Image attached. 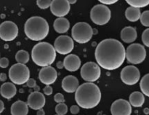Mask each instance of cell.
<instances>
[{
	"label": "cell",
	"mask_w": 149,
	"mask_h": 115,
	"mask_svg": "<svg viewBox=\"0 0 149 115\" xmlns=\"http://www.w3.org/2000/svg\"><path fill=\"white\" fill-rule=\"evenodd\" d=\"M54 100L56 103H65V98L62 93H57L54 96Z\"/></svg>",
	"instance_id": "32"
},
{
	"label": "cell",
	"mask_w": 149,
	"mask_h": 115,
	"mask_svg": "<svg viewBox=\"0 0 149 115\" xmlns=\"http://www.w3.org/2000/svg\"><path fill=\"white\" fill-rule=\"evenodd\" d=\"M101 70L97 63L89 61L81 68V77L87 82L93 83L100 77Z\"/></svg>",
	"instance_id": "9"
},
{
	"label": "cell",
	"mask_w": 149,
	"mask_h": 115,
	"mask_svg": "<svg viewBox=\"0 0 149 115\" xmlns=\"http://www.w3.org/2000/svg\"><path fill=\"white\" fill-rule=\"evenodd\" d=\"M126 49L119 40L106 39L97 45L95 52L97 65L109 71L117 69L124 63Z\"/></svg>",
	"instance_id": "1"
},
{
	"label": "cell",
	"mask_w": 149,
	"mask_h": 115,
	"mask_svg": "<svg viewBox=\"0 0 149 115\" xmlns=\"http://www.w3.org/2000/svg\"><path fill=\"white\" fill-rule=\"evenodd\" d=\"M70 111H71V113L72 114H78L79 113L80 107L78 105H73V106H71V108H70Z\"/></svg>",
	"instance_id": "34"
},
{
	"label": "cell",
	"mask_w": 149,
	"mask_h": 115,
	"mask_svg": "<svg viewBox=\"0 0 149 115\" xmlns=\"http://www.w3.org/2000/svg\"><path fill=\"white\" fill-rule=\"evenodd\" d=\"M9 66V60L7 58H0V67L2 68H7Z\"/></svg>",
	"instance_id": "33"
},
{
	"label": "cell",
	"mask_w": 149,
	"mask_h": 115,
	"mask_svg": "<svg viewBox=\"0 0 149 115\" xmlns=\"http://www.w3.org/2000/svg\"><path fill=\"white\" fill-rule=\"evenodd\" d=\"M58 78V73L55 68L49 66L43 67L39 73V79L41 82L46 85H50L56 81Z\"/></svg>",
	"instance_id": "15"
},
{
	"label": "cell",
	"mask_w": 149,
	"mask_h": 115,
	"mask_svg": "<svg viewBox=\"0 0 149 115\" xmlns=\"http://www.w3.org/2000/svg\"><path fill=\"white\" fill-rule=\"evenodd\" d=\"M9 77L12 83L21 85L30 79V70L24 64L15 63L9 69Z\"/></svg>",
	"instance_id": "6"
},
{
	"label": "cell",
	"mask_w": 149,
	"mask_h": 115,
	"mask_svg": "<svg viewBox=\"0 0 149 115\" xmlns=\"http://www.w3.org/2000/svg\"><path fill=\"white\" fill-rule=\"evenodd\" d=\"M111 17V12L106 5L100 4L95 5L90 10V19L98 26H103L109 22Z\"/></svg>",
	"instance_id": "7"
},
{
	"label": "cell",
	"mask_w": 149,
	"mask_h": 115,
	"mask_svg": "<svg viewBox=\"0 0 149 115\" xmlns=\"http://www.w3.org/2000/svg\"><path fill=\"white\" fill-rule=\"evenodd\" d=\"M76 2H77V1H76V0H69V1H68V3H69L70 5H71V4H75Z\"/></svg>",
	"instance_id": "42"
},
{
	"label": "cell",
	"mask_w": 149,
	"mask_h": 115,
	"mask_svg": "<svg viewBox=\"0 0 149 115\" xmlns=\"http://www.w3.org/2000/svg\"><path fill=\"white\" fill-rule=\"evenodd\" d=\"M29 59H30L29 54L26 50L21 49V50L17 51V53L15 54V60L17 62V63L26 65L29 61Z\"/></svg>",
	"instance_id": "25"
},
{
	"label": "cell",
	"mask_w": 149,
	"mask_h": 115,
	"mask_svg": "<svg viewBox=\"0 0 149 115\" xmlns=\"http://www.w3.org/2000/svg\"><path fill=\"white\" fill-rule=\"evenodd\" d=\"M122 40L125 43H132L138 37L136 29L132 26H127L122 30L120 33Z\"/></svg>",
	"instance_id": "19"
},
{
	"label": "cell",
	"mask_w": 149,
	"mask_h": 115,
	"mask_svg": "<svg viewBox=\"0 0 149 115\" xmlns=\"http://www.w3.org/2000/svg\"><path fill=\"white\" fill-rule=\"evenodd\" d=\"M4 102H3L1 100H0V114L2 113L3 111H4Z\"/></svg>",
	"instance_id": "40"
},
{
	"label": "cell",
	"mask_w": 149,
	"mask_h": 115,
	"mask_svg": "<svg viewBox=\"0 0 149 115\" xmlns=\"http://www.w3.org/2000/svg\"><path fill=\"white\" fill-rule=\"evenodd\" d=\"M18 35V27L13 21H4L0 24V38L5 42L13 41Z\"/></svg>",
	"instance_id": "12"
},
{
	"label": "cell",
	"mask_w": 149,
	"mask_h": 115,
	"mask_svg": "<svg viewBox=\"0 0 149 115\" xmlns=\"http://www.w3.org/2000/svg\"><path fill=\"white\" fill-rule=\"evenodd\" d=\"M142 42L145 46L149 47V28L146 29L142 33Z\"/></svg>",
	"instance_id": "31"
},
{
	"label": "cell",
	"mask_w": 149,
	"mask_h": 115,
	"mask_svg": "<svg viewBox=\"0 0 149 115\" xmlns=\"http://www.w3.org/2000/svg\"><path fill=\"white\" fill-rule=\"evenodd\" d=\"M53 47L55 52L61 55H68L74 49V40L67 35H62L55 39Z\"/></svg>",
	"instance_id": "10"
},
{
	"label": "cell",
	"mask_w": 149,
	"mask_h": 115,
	"mask_svg": "<svg viewBox=\"0 0 149 115\" xmlns=\"http://www.w3.org/2000/svg\"><path fill=\"white\" fill-rule=\"evenodd\" d=\"M71 10L67 0H53L50 5V11L52 15L58 17H64L69 13Z\"/></svg>",
	"instance_id": "13"
},
{
	"label": "cell",
	"mask_w": 149,
	"mask_h": 115,
	"mask_svg": "<svg viewBox=\"0 0 149 115\" xmlns=\"http://www.w3.org/2000/svg\"><path fill=\"white\" fill-rule=\"evenodd\" d=\"M36 114L37 115H45V111H44L43 109H39V110H37V113H36Z\"/></svg>",
	"instance_id": "41"
},
{
	"label": "cell",
	"mask_w": 149,
	"mask_h": 115,
	"mask_svg": "<svg viewBox=\"0 0 149 115\" xmlns=\"http://www.w3.org/2000/svg\"><path fill=\"white\" fill-rule=\"evenodd\" d=\"M55 112L58 115H65L68 112V106L65 103H58L55 106Z\"/></svg>",
	"instance_id": "28"
},
{
	"label": "cell",
	"mask_w": 149,
	"mask_h": 115,
	"mask_svg": "<svg viewBox=\"0 0 149 115\" xmlns=\"http://www.w3.org/2000/svg\"><path fill=\"white\" fill-rule=\"evenodd\" d=\"M111 112L112 115H130L132 106L125 99H118L111 104Z\"/></svg>",
	"instance_id": "14"
},
{
	"label": "cell",
	"mask_w": 149,
	"mask_h": 115,
	"mask_svg": "<svg viewBox=\"0 0 149 115\" xmlns=\"http://www.w3.org/2000/svg\"><path fill=\"white\" fill-rule=\"evenodd\" d=\"M56 58V52L51 44L39 42L33 46L31 50V58L35 64L41 67L49 66Z\"/></svg>",
	"instance_id": "4"
},
{
	"label": "cell",
	"mask_w": 149,
	"mask_h": 115,
	"mask_svg": "<svg viewBox=\"0 0 149 115\" xmlns=\"http://www.w3.org/2000/svg\"><path fill=\"white\" fill-rule=\"evenodd\" d=\"M100 2L104 4H107V5H110V4H115L117 2V0H100Z\"/></svg>",
	"instance_id": "37"
},
{
	"label": "cell",
	"mask_w": 149,
	"mask_h": 115,
	"mask_svg": "<svg viewBox=\"0 0 149 115\" xmlns=\"http://www.w3.org/2000/svg\"><path fill=\"white\" fill-rule=\"evenodd\" d=\"M140 20H141V23L143 26H146V27H149V10L144 11L141 14Z\"/></svg>",
	"instance_id": "29"
},
{
	"label": "cell",
	"mask_w": 149,
	"mask_h": 115,
	"mask_svg": "<svg viewBox=\"0 0 149 115\" xmlns=\"http://www.w3.org/2000/svg\"><path fill=\"white\" fill-rule=\"evenodd\" d=\"M129 103L134 107H141L145 102L144 95L141 92H133L129 97Z\"/></svg>",
	"instance_id": "23"
},
{
	"label": "cell",
	"mask_w": 149,
	"mask_h": 115,
	"mask_svg": "<svg viewBox=\"0 0 149 115\" xmlns=\"http://www.w3.org/2000/svg\"><path fill=\"white\" fill-rule=\"evenodd\" d=\"M17 93L16 86L12 82H5L0 87V94L6 99H11Z\"/></svg>",
	"instance_id": "20"
},
{
	"label": "cell",
	"mask_w": 149,
	"mask_h": 115,
	"mask_svg": "<svg viewBox=\"0 0 149 115\" xmlns=\"http://www.w3.org/2000/svg\"><path fill=\"white\" fill-rule=\"evenodd\" d=\"M72 39L79 44L87 43L93 36V29L89 23L79 22L71 29Z\"/></svg>",
	"instance_id": "5"
},
{
	"label": "cell",
	"mask_w": 149,
	"mask_h": 115,
	"mask_svg": "<svg viewBox=\"0 0 149 115\" xmlns=\"http://www.w3.org/2000/svg\"><path fill=\"white\" fill-rule=\"evenodd\" d=\"M53 27L57 33H65L69 30L70 22L65 17H58L54 21Z\"/></svg>",
	"instance_id": "22"
},
{
	"label": "cell",
	"mask_w": 149,
	"mask_h": 115,
	"mask_svg": "<svg viewBox=\"0 0 149 115\" xmlns=\"http://www.w3.org/2000/svg\"><path fill=\"white\" fill-rule=\"evenodd\" d=\"M120 77L122 81L127 85H134L140 80L141 73L137 67L134 66H127L122 68Z\"/></svg>",
	"instance_id": "11"
},
{
	"label": "cell",
	"mask_w": 149,
	"mask_h": 115,
	"mask_svg": "<svg viewBox=\"0 0 149 115\" xmlns=\"http://www.w3.org/2000/svg\"><path fill=\"white\" fill-rule=\"evenodd\" d=\"M49 30L47 21L39 16L31 17L25 23V33L26 36L32 41L39 42L43 40L47 36Z\"/></svg>",
	"instance_id": "3"
},
{
	"label": "cell",
	"mask_w": 149,
	"mask_h": 115,
	"mask_svg": "<svg viewBox=\"0 0 149 115\" xmlns=\"http://www.w3.org/2000/svg\"><path fill=\"white\" fill-rule=\"evenodd\" d=\"M141 15V10L138 8L129 7L127 8L126 11H125V17L130 22L138 21V20H140Z\"/></svg>",
	"instance_id": "24"
},
{
	"label": "cell",
	"mask_w": 149,
	"mask_h": 115,
	"mask_svg": "<svg viewBox=\"0 0 149 115\" xmlns=\"http://www.w3.org/2000/svg\"><path fill=\"white\" fill-rule=\"evenodd\" d=\"M57 66V68H58L59 69H61V68H64V64L63 61H58L56 64Z\"/></svg>",
	"instance_id": "39"
},
{
	"label": "cell",
	"mask_w": 149,
	"mask_h": 115,
	"mask_svg": "<svg viewBox=\"0 0 149 115\" xmlns=\"http://www.w3.org/2000/svg\"><path fill=\"white\" fill-rule=\"evenodd\" d=\"M43 92L46 95H52L53 90L50 85H46L43 88Z\"/></svg>",
	"instance_id": "35"
},
{
	"label": "cell",
	"mask_w": 149,
	"mask_h": 115,
	"mask_svg": "<svg viewBox=\"0 0 149 115\" xmlns=\"http://www.w3.org/2000/svg\"><path fill=\"white\" fill-rule=\"evenodd\" d=\"M75 100L77 105L82 109H93L100 102L101 92L94 83H83L75 92Z\"/></svg>",
	"instance_id": "2"
},
{
	"label": "cell",
	"mask_w": 149,
	"mask_h": 115,
	"mask_svg": "<svg viewBox=\"0 0 149 115\" xmlns=\"http://www.w3.org/2000/svg\"><path fill=\"white\" fill-rule=\"evenodd\" d=\"M51 4H52V1L50 0H37L36 1L37 6L42 10L47 9L48 7H50Z\"/></svg>",
	"instance_id": "30"
},
{
	"label": "cell",
	"mask_w": 149,
	"mask_h": 115,
	"mask_svg": "<svg viewBox=\"0 0 149 115\" xmlns=\"http://www.w3.org/2000/svg\"><path fill=\"white\" fill-rule=\"evenodd\" d=\"M81 61L79 57L74 54H70L64 58V68L68 71L74 72L79 69L81 67Z\"/></svg>",
	"instance_id": "17"
},
{
	"label": "cell",
	"mask_w": 149,
	"mask_h": 115,
	"mask_svg": "<svg viewBox=\"0 0 149 115\" xmlns=\"http://www.w3.org/2000/svg\"><path fill=\"white\" fill-rule=\"evenodd\" d=\"M146 57V50L143 45L141 44H132L127 48L125 58L130 63H141L145 61Z\"/></svg>",
	"instance_id": "8"
},
{
	"label": "cell",
	"mask_w": 149,
	"mask_h": 115,
	"mask_svg": "<svg viewBox=\"0 0 149 115\" xmlns=\"http://www.w3.org/2000/svg\"><path fill=\"white\" fill-rule=\"evenodd\" d=\"M55 115H58V114H55Z\"/></svg>",
	"instance_id": "44"
},
{
	"label": "cell",
	"mask_w": 149,
	"mask_h": 115,
	"mask_svg": "<svg viewBox=\"0 0 149 115\" xmlns=\"http://www.w3.org/2000/svg\"><path fill=\"white\" fill-rule=\"evenodd\" d=\"M10 112L12 115H28L29 106L26 102L17 100L11 106Z\"/></svg>",
	"instance_id": "21"
},
{
	"label": "cell",
	"mask_w": 149,
	"mask_h": 115,
	"mask_svg": "<svg viewBox=\"0 0 149 115\" xmlns=\"http://www.w3.org/2000/svg\"><path fill=\"white\" fill-rule=\"evenodd\" d=\"M62 88L65 92L73 93L77 91L79 86L78 79L73 75H68L64 77L62 81Z\"/></svg>",
	"instance_id": "18"
},
{
	"label": "cell",
	"mask_w": 149,
	"mask_h": 115,
	"mask_svg": "<svg viewBox=\"0 0 149 115\" xmlns=\"http://www.w3.org/2000/svg\"><path fill=\"white\" fill-rule=\"evenodd\" d=\"M127 3L134 8H142L148 6L149 0H127Z\"/></svg>",
	"instance_id": "27"
},
{
	"label": "cell",
	"mask_w": 149,
	"mask_h": 115,
	"mask_svg": "<svg viewBox=\"0 0 149 115\" xmlns=\"http://www.w3.org/2000/svg\"><path fill=\"white\" fill-rule=\"evenodd\" d=\"M26 85H27L29 87H31V88H32V87H36V80L30 78L29 80H28L27 82H26Z\"/></svg>",
	"instance_id": "36"
},
{
	"label": "cell",
	"mask_w": 149,
	"mask_h": 115,
	"mask_svg": "<svg viewBox=\"0 0 149 115\" xmlns=\"http://www.w3.org/2000/svg\"><path fill=\"white\" fill-rule=\"evenodd\" d=\"M144 113L146 114H149V109L148 108H146V109H144Z\"/></svg>",
	"instance_id": "43"
},
{
	"label": "cell",
	"mask_w": 149,
	"mask_h": 115,
	"mask_svg": "<svg viewBox=\"0 0 149 115\" xmlns=\"http://www.w3.org/2000/svg\"><path fill=\"white\" fill-rule=\"evenodd\" d=\"M46 99L42 93L38 91L33 92L29 95L27 99V105L33 110H39L45 106Z\"/></svg>",
	"instance_id": "16"
},
{
	"label": "cell",
	"mask_w": 149,
	"mask_h": 115,
	"mask_svg": "<svg viewBox=\"0 0 149 115\" xmlns=\"http://www.w3.org/2000/svg\"><path fill=\"white\" fill-rule=\"evenodd\" d=\"M140 87L143 94L149 97V74H146L141 79Z\"/></svg>",
	"instance_id": "26"
},
{
	"label": "cell",
	"mask_w": 149,
	"mask_h": 115,
	"mask_svg": "<svg viewBox=\"0 0 149 115\" xmlns=\"http://www.w3.org/2000/svg\"><path fill=\"white\" fill-rule=\"evenodd\" d=\"M7 75H6V74H4V73H1L0 74V81L1 82H4L7 80Z\"/></svg>",
	"instance_id": "38"
},
{
	"label": "cell",
	"mask_w": 149,
	"mask_h": 115,
	"mask_svg": "<svg viewBox=\"0 0 149 115\" xmlns=\"http://www.w3.org/2000/svg\"><path fill=\"white\" fill-rule=\"evenodd\" d=\"M0 115H1V114H0Z\"/></svg>",
	"instance_id": "45"
}]
</instances>
